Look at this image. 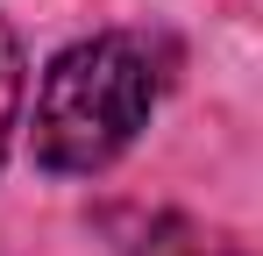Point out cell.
I'll return each instance as SVG.
<instances>
[{
  "mask_svg": "<svg viewBox=\"0 0 263 256\" xmlns=\"http://www.w3.org/2000/svg\"><path fill=\"white\" fill-rule=\"evenodd\" d=\"M22 85H29V64H22V43L0 22V157H7V135H14V114H22Z\"/></svg>",
  "mask_w": 263,
  "mask_h": 256,
  "instance_id": "cell-2",
  "label": "cell"
},
{
  "mask_svg": "<svg viewBox=\"0 0 263 256\" xmlns=\"http://www.w3.org/2000/svg\"><path fill=\"white\" fill-rule=\"evenodd\" d=\"M142 256H242V249L220 242V235H206V228H192V221H164Z\"/></svg>",
  "mask_w": 263,
  "mask_h": 256,
  "instance_id": "cell-3",
  "label": "cell"
},
{
  "mask_svg": "<svg viewBox=\"0 0 263 256\" xmlns=\"http://www.w3.org/2000/svg\"><path fill=\"white\" fill-rule=\"evenodd\" d=\"M157 85H164L157 50L135 29H107V36L71 43L43 71V93H36V164L64 171V178L107 171L149 128Z\"/></svg>",
  "mask_w": 263,
  "mask_h": 256,
  "instance_id": "cell-1",
  "label": "cell"
}]
</instances>
